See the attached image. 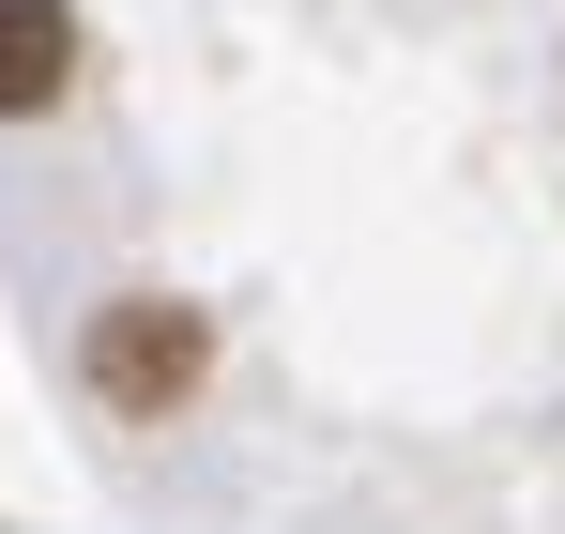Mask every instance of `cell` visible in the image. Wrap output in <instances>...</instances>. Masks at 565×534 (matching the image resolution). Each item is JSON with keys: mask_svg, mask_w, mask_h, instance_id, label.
Returning a JSON list of instances; mask_svg holds the SVG:
<instances>
[{"mask_svg": "<svg viewBox=\"0 0 565 534\" xmlns=\"http://www.w3.org/2000/svg\"><path fill=\"white\" fill-rule=\"evenodd\" d=\"M77 92V15L62 0H0V122H46Z\"/></svg>", "mask_w": 565, "mask_h": 534, "instance_id": "7a4b0ae2", "label": "cell"}, {"mask_svg": "<svg viewBox=\"0 0 565 534\" xmlns=\"http://www.w3.org/2000/svg\"><path fill=\"white\" fill-rule=\"evenodd\" d=\"M199 366H214L199 306H169V290H122V306H93V397H107V413L169 428V413L199 397Z\"/></svg>", "mask_w": 565, "mask_h": 534, "instance_id": "6da1fadb", "label": "cell"}]
</instances>
